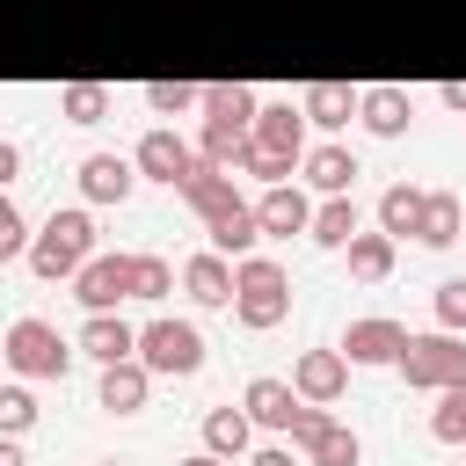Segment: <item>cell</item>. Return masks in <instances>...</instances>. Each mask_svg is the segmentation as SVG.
Returning <instances> with one entry per match:
<instances>
[{
	"instance_id": "484cf974",
	"label": "cell",
	"mask_w": 466,
	"mask_h": 466,
	"mask_svg": "<svg viewBox=\"0 0 466 466\" xmlns=\"http://www.w3.org/2000/svg\"><path fill=\"white\" fill-rule=\"evenodd\" d=\"M248 444H255V422H248V408H211L204 415V451H218V459H248Z\"/></svg>"
},
{
	"instance_id": "e575fe53",
	"label": "cell",
	"mask_w": 466,
	"mask_h": 466,
	"mask_svg": "<svg viewBox=\"0 0 466 466\" xmlns=\"http://www.w3.org/2000/svg\"><path fill=\"white\" fill-rule=\"evenodd\" d=\"M15 255H29V218H22V204L0 189V262H15Z\"/></svg>"
},
{
	"instance_id": "836d02e7",
	"label": "cell",
	"mask_w": 466,
	"mask_h": 466,
	"mask_svg": "<svg viewBox=\"0 0 466 466\" xmlns=\"http://www.w3.org/2000/svg\"><path fill=\"white\" fill-rule=\"evenodd\" d=\"M240 146H248V131H233V124L197 131V160H211V167H240Z\"/></svg>"
},
{
	"instance_id": "44dd1931",
	"label": "cell",
	"mask_w": 466,
	"mask_h": 466,
	"mask_svg": "<svg viewBox=\"0 0 466 466\" xmlns=\"http://www.w3.org/2000/svg\"><path fill=\"white\" fill-rule=\"evenodd\" d=\"M182 291H189L197 306H233V262H226L218 248L189 255V262H182Z\"/></svg>"
},
{
	"instance_id": "1f68e13d",
	"label": "cell",
	"mask_w": 466,
	"mask_h": 466,
	"mask_svg": "<svg viewBox=\"0 0 466 466\" xmlns=\"http://www.w3.org/2000/svg\"><path fill=\"white\" fill-rule=\"evenodd\" d=\"M167 291H175V262H160V255H131V299L160 306Z\"/></svg>"
},
{
	"instance_id": "8fae6325",
	"label": "cell",
	"mask_w": 466,
	"mask_h": 466,
	"mask_svg": "<svg viewBox=\"0 0 466 466\" xmlns=\"http://www.w3.org/2000/svg\"><path fill=\"white\" fill-rule=\"evenodd\" d=\"M350 364H400V350H408V328L400 320H386V313H364V320H350L342 328V342H335Z\"/></svg>"
},
{
	"instance_id": "8d00e7d4",
	"label": "cell",
	"mask_w": 466,
	"mask_h": 466,
	"mask_svg": "<svg viewBox=\"0 0 466 466\" xmlns=\"http://www.w3.org/2000/svg\"><path fill=\"white\" fill-rule=\"evenodd\" d=\"M437 102H444L451 116H466V80H444V87H437Z\"/></svg>"
},
{
	"instance_id": "83f0119b",
	"label": "cell",
	"mask_w": 466,
	"mask_h": 466,
	"mask_svg": "<svg viewBox=\"0 0 466 466\" xmlns=\"http://www.w3.org/2000/svg\"><path fill=\"white\" fill-rule=\"evenodd\" d=\"M422 197H430V189H415V182H386V189H379V233L408 240V233L422 226Z\"/></svg>"
},
{
	"instance_id": "f546056e",
	"label": "cell",
	"mask_w": 466,
	"mask_h": 466,
	"mask_svg": "<svg viewBox=\"0 0 466 466\" xmlns=\"http://www.w3.org/2000/svg\"><path fill=\"white\" fill-rule=\"evenodd\" d=\"M109 102H116V95H109L102 80H73V87L58 95V109H66V124H102V116H109Z\"/></svg>"
},
{
	"instance_id": "8992f818",
	"label": "cell",
	"mask_w": 466,
	"mask_h": 466,
	"mask_svg": "<svg viewBox=\"0 0 466 466\" xmlns=\"http://www.w3.org/2000/svg\"><path fill=\"white\" fill-rule=\"evenodd\" d=\"M400 379H408L415 393H437V386H451V379H466V342H459L451 328H430V335H408V350H400Z\"/></svg>"
},
{
	"instance_id": "5b68a950",
	"label": "cell",
	"mask_w": 466,
	"mask_h": 466,
	"mask_svg": "<svg viewBox=\"0 0 466 466\" xmlns=\"http://www.w3.org/2000/svg\"><path fill=\"white\" fill-rule=\"evenodd\" d=\"M73 357H80V350H73L51 320H36V313H22V320L7 328V342H0V364H7L15 379H66Z\"/></svg>"
},
{
	"instance_id": "f1b7e54d",
	"label": "cell",
	"mask_w": 466,
	"mask_h": 466,
	"mask_svg": "<svg viewBox=\"0 0 466 466\" xmlns=\"http://www.w3.org/2000/svg\"><path fill=\"white\" fill-rule=\"evenodd\" d=\"M430 437H437V444H466V379L437 386V408H430Z\"/></svg>"
},
{
	"instance_id": "4316f807",
	"label": "cell",
	"mask_w": 466,
	"mask_h": 466,
	"mask_svg": "<svg viewBox=\"0 0 466 466\" xmlns=\"http://www.w3.org/2000/svg\"><path fill=\"white\" fill-rule=\"evenodd\" d=\"M240 189H233V167H211V160H197V175L182 182V204L197 211V218H211V211H226Z\"/></svg>"
},
{
	"instance_id": "9c48e42d",
	"label": "cell",
	"mask_w": 466,
	"mask_h": 466,
	"mask_svg": "<svg viewBox=\"0 0 466 466\" xmlns=\"http://www.w3.org/2000/svg\"><path fill=\"white\" fill-rule=\"evenodd\" d=\"M291 393L313 400V408H335L350 393V357L342 350H299L291 357Z\"/></svg>"
},
{
	"instance_id": "4fadbf2b",
	"label": "cell",
	"mask_w": 466,
	"mask_h": 466,
	"mask_svg": "<svg viewBox=\"0 0 466 466\" xmlns=\"http://www.w3.org/2000/svg\"><path fill=\"white\" fill-rule=\"evenodd\" d=\"M408 116H415V95L408 87H357V124L371 131V138H400L408 131Z\"/></svg>"
},
{
	"instance_id": "277c9868",
	"label": "cell",
	"mask_w": 466,
	"mask_h": 466,
	"mask_svg": "<svg viewBox=\"0 0 466 466\" xmlns=\"http://www.w3.org/2000/svg\"><path fill=\"white\" fill-rule=\"evenodd\" d=\"M153 379H197L204 371V328L182 320V313H153L138 328V350H131Z\"/></svg>"
},
{
	"instance_id": "2e32d148",
	"label": "cell",
	"mask_w": 466,
	"mask_h": 466,
	"mask_svg": "<svg viewBox=\"0 0 466 466\" xmlns=\"http://www.w3.org/2000/svg\"><path fill=\"white\" fill-rule=\"evenodd\" d=\"M131 189H138V167L124 153H87L80 160V197L87 204H124Z\"/></svg>"
},
{
	"instance_id": "d6986e66",
	"label": "cell",
	"mask_w": 466,
	"mask_h": 466,
	"mask_svg": "<svg viewBox=\"0 0 466 466\" xmlns=\"http://www.w3.org/2000/svg\"><path fill=\"white\" fill-rule=\"evenodd\" d=\"M240 408H248V422L255 430H291V415H299V393H291V379H248V393H240Z\"/></svg>"
},
{
	"instance_id": "30bf717a",
	"label": "cell",
	"mask_w": 466,
	"mask_h": 466,
	"mask_svg": "<svg viewBox=\"0 0 466 466\" xmlns=\"http://www.w3.org/2000/svg\"><path fill=\"white\" fill-rule=\"evenodd\" d=\"M131 167H138V182H167V189H182V182L197 175V146L175 138V131H146L138 153H131Z\"/></svg>"
},
{
	"instance_id": "7402d4cb",
	"label": "cell",
	"mask_w": 466,
	"mask_h": 466,
	"mask_svg": "<svg viewBox=\"0 0 466 466\" xmlns=\"http://www.w3.org/2000/svg\"><path fill=\"white\" fill-rule=\"evenodd\" d=\"M299 109H306V124L342 131V124L357 116V87H342V80H306V87H299Z\"/></svg>"
},
{
	"instance_id": "cb8c5ba5",
	"label": "cell",
	"mask_w": 466,
	"mask_h": 466,
	"mask_svg": "<svg viewBox=\"0 0 466 466\" xmlns=\"http://www.w3.org/2000/svg\"><path fill=\"white\" fill-rule=\"evenodd\" d=\"M357 226H364V211H357V197L342 189V197H320V204H313V218H306V240H313V248H342Z\"/></svg>"
},
{
	"instance_id": "d590c367",
	"label": "cell",
	"mask_w": 466,
	"mask_h": 466,
	"mask_svg": "<svg viewBox=\"0 0 466 466\" xmlns=\"http://www.w3.org/2000/svg\"><path fill=\"white\" fill-rule=\"evenodd\" d=\"M437 328H451V335L466 328V277H444L437 284Z\"/></svg>"
},
{
	"instance_id": "b9f144b4",
	"label": "cell",
	"mask_w": 466,
	"mask_h": 466,
	"mask_svg": "<svg viewBox=\"0 0 466 466\" xmlns=\"http://www.w3.org/2000/svg\"><path fill=\"white\" fill-rule=\"evenodd\" d=\"M95 466H124V459H95Z\"/></svg>"
},
{
	"instance_id": "6da1fadb",
	"label": "cell",
	"mask_w": 466,
	"mask_h": 466,
	"mask_svg": "<svg viewBox=\"0 0 466 466\" xmlns=\"http://www.w3.org/2000/svg\"><path fill=\"white\" fill-rule=\"evenodd\" d=\"M306 153V109L299 102H262L248 116V146H240V175L255 182H291Z\"/></svg>"
},
{
	"instance_id": "52a82bcc",
	"label": "cell",
	"mask_w": 466,
	"mask_h": 466,
	"mask_svg": "<svg viewBox=\"0 0 466 466\" xmlns=\"http://www.w3.org/2000/svg\"><path fill=\"white\" fill-rule=\"evenodd\" d=\"M299 451H306V466H357L364 459V444H357V430L350 422H335L328 408H313V400H299V415H291V430H284Z\"/></svg>"
},
{
	"instance_id": "f35d334b",
	"label": "cell",
	"mask_w": 466,
	"mask_h": 466,
	"mask_svg": "<svg viewBox=\"0 0 466 466\" xmlns=\"http://www.w3.org/2000/svg\"><path fill=\"white\" fill-rule=\"evenodd\" d=\"M248 466H291V451L284 444H262V451H248Z\"/></svg>"
},
{
	"instance_id": "d6a6232c",
	"label": "cell",
	"mask_w": 466,
	"mask_h": 466,
	"mask_svg": "<svg viewBox=\"0 0 466 466\" xmlns=\"http://www.w3.org/2000/svg\"><path fill=\"white\" fill-rule=\"evenodd\" d=\"M197 102H204L197 80H146V109H153V116H182V109H197Z\"/></svg>"
},
{
	"instance_id": "3957f363",
	"label": "cell",
	"mask_w": 466,
	"mask_h": 466,
	"mask_svg": "<svg viewBox=\"0 0 466 466\" xmlns=\"http://www.w3.org/2000/svg\"><path fill=\"white\" fill-rule=\"evenodd\" d=\"M291 313V269L277 255H240L233 262V320L248 335H269Z\"/></svg>"
},
{
	"instance_id": "ffe728a7",
	"label": "cell",
	"mask_w": 466,
	"mask_h": 466,
	"mask_svg": "<svg viewBox=\"0 0 466 466\" xmlns=\"http://www.w3.org/2000/svg\"><path fill=\"white\" fill-rule=\"evenodd\" d=\"M342 255H350V277H357V284H386V277H393L400 240H393V233H379V226H371V233L357 226V233L342 240Z\"/></svg>"
},
{
	"instance_id": "ac0fdd59",
	"label": "cell",
	"mask_w": 466,
	"mask_h": 466,
	"mask_svg": "<svg viewBox=\"0 0 466 466\" xmlns=\"http://www.w3.org/2000/svg\"><path fill=\"white\" fill-rule=\"evenodd\" d=\"M73 350H80V357H95V364H116V357H131V350H138V328L109 306V313H87V320H80V342H73Z\"/></svg>"
},
{
	"instance_id": "ab89813d",
	"label": "cell",
	"mask_w": 466,
	"mask_h": 466,
	"mask_svg": "<svg viewBox=\"0 0 466 466\" xmlns=\"http://www.w3.org/2000/svg\"><path fill=\"white\" fill-rule=\"evenodd\" d=\"M0 466H29L22 459V437H0Z\"/></svg>"
},
{
	"instance_id": "ee69618b",
	"label": "cell",
	"mask_w": 466,
	"mask_h": 466,
	"mask_svg": "<svg viewBox=\"0 0 466 466\" xmlns=\"http://www.w3.org/2000/svg\"><path fill=\"white\" fill-rule=\"evenodd\" d=\"M459 240H466V233H459Z\"/></svg>"
},
{
	"instance_id": "7bdbcfd3",
	"label": "cell",
	"mask_w": 466,
	"mask_h": 466,
	"mask_svg": "<svg viewBox=\"0 0 466 466\" xmlns=\"http://www.w3.org/2000/svg\"><path fill=\"white\" fill-rule=\"evenodd\" d=\"M459 451H466V444H459Z\"/></svg>"
},
{
	"instance_id": "60d3db41",
	"label": "cell",
	"mask_w": 466,
	"mask_h": 466,
	"mask_svg": "<svg viewBox=\"0 0 466 466\" xmlns=\"http://www.w3.org/2000/svg\"><path fill=\"white\" fill-rule=\"evenodd\" d=\"M175 466H233V459H218V451H189V459H175Z\"/></svg>"
},
{
	"instance_id": "5bb4252c",
	"label": "cell",
	"mask_w": 466,
	"mask_h": 466,
	"mask_svg": "<svg viewBox=\"0 0 466 466\" xmlns=\"http://www.w3.org/2000/svg\"><path fill=\"white\" fill-rule=\"evenodd\" d=\"M146 393H153V371H146L138 357H116V364H102V379H95V400H102L109 415H138Z\"/></svg>"
},
{
	"instance_id": "4dcf8cb0",
	"label": "cell",
	"mask_w": 466,
	"mask_h": 466,
	"mask_svg": "<svg viewBox=\"0 0 466 466\" xmlns=\"http://www.w3.org/2000/svg\"><path fill=\"white\" fill-rule=\"evenodd\" d=\"M36 430V393L22 379H0V437H29Z\"/></svg>"
},
{
	"instance_id": "603a6c76",
	"label": "cell",
	"mask_w": 466,
	"mask_h": 466,
	"mask_svg": "<svg viewBox=\"0 0 466 466\" xmlns=\"http://www.w3.org/2000/svg\"><path fill=\"white\" fill-rule=\"evenodd\" d=\"M197 109H204V124H233V131H248V116L262 109V95H255L248 80H211Z\"/></svg>"
},
{
	"instance_id": "7a4b0ae2",
	"label": "cell",
	"mask_w": 466,
	"mask_h": 466,
	"mask_svg": "<svg viewBox=\"0 0 466 466\" xmlns=\"http://www.w3.org/2000/svg\"><path fill=\"white\" fill-rule=\"evenodd\" d=\"M95 248H102V240H95L87 204H66V211H51V218L29 233V269H36L44 284H73V269H80Z\"/></svg>"
},
{
	"instance_id": "9a60e30c",
	"label": "cell",
	"mask_w": 466,
	"mask_h": 466,
	"mask_svg": "<svg viewBox=\"0 0 466 466\" xmlns=\"http://www.w3.org/2000/svg\"><path fill=\"white\" fill-rule=\"evenodd\" d=\"M299 175H306L320 197H342V189H357V175H364V167H357V153H350V146H335V138H328V146H306V153H299Z\"/></svg>"
},
{
	"instance_id": "d4e9b609",
	"label": "cell",
	"mask_w": 466,
	"mask_h": 466,
	"mask_svg": "<svg viewBox=\"0 0 466 466\" xmlns=\"http://www.w3.org/2000/svg\"><path fill=\"white\" fill-rule=\"evenodd\" d=\"M459 233H466V204H459L451 189H430V197H422L415 240H422V248H459Z\"/></svg>"
},
{
	"instance_id": "74e56055",
	"label": "cell",
	"mask_w": 466,
	"mask_h": 466,
	"mask_svg": "<svg viewBox=\"0 0 466 466\" xmlns=\"http://www.w3.org/2000/svg\"><path fill=\"white\" fill-rule=\"evenodd\" d=\"M15 175H22V146H7V138H0V189H7Z\"/></svg>"
},
{
	"instance_id": "ba28073f",
	"label": "cell",
	"mask_w": 466,
	"mask_h": 466,
	"mask_svg": "<svg viewBox=\"0 0 466 466\" xmlns=\"http://www.w3.org/2000/svg\"><path fill=\"white\" fill-rule=\"evenodd\" d=\"M73 299H80L87 313H109V306H124V299H131V255H116V248H95V255L73 269Z\"/></svg>"
},
{
	"instance_id": "7c38bea8",
	"label": "cell",
	"mask_w": 466,
	"mask_h": 466,
	"mask_svg": "<svg viewBox=\"0 0 466 466\" xmlns=\"http://www.w3.org/2000/svg\"><path fill=\"white\" fill-rule=\"evenodd\" d=\"M255 218H262V240H291V233H306V218H313V197H306L299 182H262V197H255Z\"/></svg>"
},
{
	"instance_id": "e0dca14e",
	"label": "cell",
	"mask_w": 466,
	"mask_h": 466,
	"mask_svg": "<svg viewBox=\"0 0 466 466\" xmlns=\"http://www.w3.org/2000/svg\"><path fill=\"white\" fill-rule=\"evenodd\" d=\"M204 233H211V248H218L226 262H240V255H255L262 218H255V204H248V197H233L226 211H211V218H204Z\"/></svg>"
}]
</instances>
